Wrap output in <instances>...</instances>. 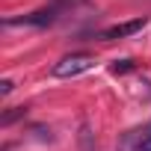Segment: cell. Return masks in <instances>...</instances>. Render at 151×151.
Wrapping results in <instances>:
<instances>
[{"label": "cell", "instance_id": "cell-1", "mask_svg": "<svg viewBox=\"0 0 151 151\" xmlns=\"http://www.w3.org/2000/svg\"><path fill=\"white\" fill-rule=\"evenodd\" d=\"M92 65H95V56H92V53H71V56L59 59V62L50 68V74H53V77H77V74L89 71Z\"/></svg>", "mask_w": 151, "mask_h": 151}, {"label": "cell", "instance_id": "cell-2", "mask_svg": "<svg viewBox=\"0 0 151 151\" xmlns=\"http://www.w3.org/2000/svg\"><path fill=\"white\" fill-rule=\"evenodd\" d=\"M6 27H47L53 24V9H39V12H30V15H21V18H6L3 21Z\"/></svg>", "mask_w": 151, "mask_h": 151}, {"label": "cell", "instance_id": "cell-4", "mask_svg": "<svg viewBox=\"0 0 151 151\" xmlns=\"http://www.w3.org/2000/svg\"><path fill=\"white\" fill-rule=\"evenodd\" d=\"M133 151H151V124L142 130V136H139V142H136Z\"/></svg>", "mask_w": 151, "mask_h": 151}, {"label": "cell", "instance_id": "cell-3", "mask_svg": "<svg viewBox=\"0 0 151 151\" xmlns=\"http://www.w3.org/2000/svg\"><path fill=\"white\" fill-rule=\"evenodd\" d=\"M145 24H148V18H133V21H124V24H116V27L104 30V33H101V39H104V42H113V39H124V36H133V33H139Z\"/></svg>", "mask_w": 151, "mask_h": 151}, {"label": "cell", "instance_id": "cell-5", "mask_svg": "<svg viewBox=\"0 0 151 151\" xmlns=\"http://www.w3.org/2000/svg\"><path fill=\"white\" fill-rule=\"evenodd\" d=\"M130 68H133V62H130V59H119V62L113 65V74H127Z\"/></svg>", "mask_w": 151, "mask_h": 151}, {"label": "cell", "instance_id": "cell-6", "mask_svg": "<svg viewBox=\"0 0 151 151\" xmlns=\"http://www.w3.org/2000/svg\"><path fill=\"white\" fill-rule=\"evenodd\" d=\"M21 116H24V107H15V110H9V113L3 116V124H12V122L21 119Z\"/></svg>", "mask_w": 151, "mask_h": 151}, {"label": "cell", "instance_id": "cell-7", "mask_svg": "<svg viewBox=\"0 0 151 151\" xmlns=\"http://www.w3.org/2000/svg\"><path fill=\"white\" fill-rule=\"evenodd\" d=\"M0 92L9 95V92H12V80H3V83H0Z\"/></svg>", "mask_w": 151, "mask_h": 151}]
</instances>
